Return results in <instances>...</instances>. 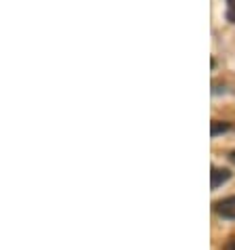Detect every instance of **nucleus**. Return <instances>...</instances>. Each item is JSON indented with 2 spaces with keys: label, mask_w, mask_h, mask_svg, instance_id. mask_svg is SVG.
<instances>
[{
  "label": "nucleus",
  "mask_w": 235,
  "mask_h": 250,
  "mask_svg": "<svg viewBox=\"0 0 235 250\" xmlns=\"http://www.w3.org/2000/svg\"><path fill=\"white\" fill-rule=\"evenodd\" d=\"M214 212L220 214L223 219L235 221V196L225 198V200H218V202L214 204Z\"/></svg>",
  "instance_id": "f257e3e1"
},
{
  "label": "nucleus",
  "mask_w": 235,
  "mask_h": 250,
  "mask_svg": "<svg viewBox=\"0 0 235 250\" xmlns=\"http://www.w3.org/2000/svg\"><path fill=\"white\" fill-rule=\"evenodd\" d=\"M212 189H216L218 185H223L225 181H229V177H231V172L229 170H225V168H212Z\"/></svg>",
  "instance_id": "f03ea898"
},
{
  "label": "nucleus",
  "mask_w": 235,
  "mask_h": 250,
  "mask_svg": "<svg viewBox=\"0 0 235 250\" xmlns=\"http://www.w3.org/2000/svg\"><path fill=\"white\" fill-rule=\"evenodd\" d=\"M227 19L235 23V0H227Z\"/></svg>",
  "instance_id": "7ed1b4c3"
},
{
  "label": "nucleus",
  "mask_w": 235,
  "mask_h": 250,
  "mask_svg": "<svg viewBox=\"0 0 235 250\" xmlns=\"http://www.w3.org/2000/svg\"><path fill=\"white\" fill-rule=\"evenodd\" d=\"M229 126L227 124H218V122H212V135H218L220 130H227Z\"/></svg>",
  "instance_id": "20e7f679"
},
{
  "label": "nucleus",
  "mask_w": 235,
  "mask_h": 250,
  "mask_svg": "<svg viewBox=\"0 0 235 250\" xmlns=\"http://www.w3.org/2000/svg\"><path fill=\"white\" fill-rule=\"evenodd\" d=\"M223 250H235V235H233V238L227 240V244H225V248H223Z\"/></svg>",
  "instance_id": "39448f33"
},
{
  "label": "nucleus",
  "mask_w": 235,
  "mask_h": 250,
  "mask_svg": "<svg viewBox=\"0 0 235 250\" xmlns=\"http://www.w3.org/2000/svg\"><path fill=\"white\" fill-rule=\"evenodd\" d=\"M231 160H233V162H235V151H233V154H231Z\"/></svg>",
  "instance_id": "423d86ee"
}]
</instances>
